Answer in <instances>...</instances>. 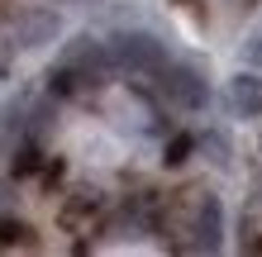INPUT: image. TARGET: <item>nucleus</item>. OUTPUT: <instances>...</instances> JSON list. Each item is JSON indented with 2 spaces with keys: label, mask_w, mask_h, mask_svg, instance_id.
I'll use <instances>...</instances> for the list:
<instances>
[{
  "label": "nucleus",
  "mask_w": 262,
  "mask_h": 257,
  "mask_svg": "<svg viewBox=\"0 0 262 257\" xmlns=\"http://www.w3.org/2000/svg\"><path fill=\"white\" fill-rule=\"evenodd\" d=\"M38 238H34V229L29 224H19V219H0V248H34Z\"/></svg>",
  "instance_id": "7"
},
{
  "label": "nucleus",
  "mask_w": 262,
  "mask_h": 257,
  "mask_svg": "<svg viewBox=\"0 0 262 257\" xmlns=\"http://www.w3.org/2000/svg\"><path fill=\"white\" fill-rule=\"evenodd\" d=\"M34 172H43V153L34 143H19L14 148V162H10V176H34Z\"/></svg>",
  "instance_id": "8"
},
{
  "label": "nucleus",
  "mask_w": 262,
  "mask_h": 257,
  "mask_svg": "<svg viewBox=\"0 0 262 257\" xmlns=\"http://www.w3.org/2000/svg\"><path fill=\"white\" fill-rule=\"evenodd\" d=\"M53 29H57L53 14H29V19H19V43L24 48H38V43L53 38Z\"/></svg>",
  "instance_id": "6"
},
{
  "label": "nucleus",
  "mask_w": 262,
  "mask_h": 257,
  "mask_svg": "<svg viewBox=\"0 0 262 257\" xmlns=\"http://www.w3.org/2000/svg\"><path fill=\"white\" fill-rule=\"evenodd\" d=\"M110 57H115V72L138 77V81H158V72L167 67V48L152 34H115Z\"/></svg>",
  "instance_id": "3"
},
{
  "label": "nucleus",
  "mask_w": 262,
  "mask_h": 257,
  "mask_svg": "<svg viewBox=\"0 0 262 257\" xmlns=\"http://www.w3.org/2000/svg\"><path fill=\"white\" fill-rule=\"evenodd\" d=\"M191 148H195V138H191V133H177V138L167 143V153H162V162H167V167H181V162L191 157Z\"/></svg>",
  "instance_id": "9"
},
{
  "label": "nucleus",
  "mask_w": 262,
  "mask_h": 257,
  "mask_svg": "<svg viewBox=\"0 0 262 257\" xmlns=\"http://www.w3.org/2000/svg\"><path fill=\"white\" fill-rule=\"evenodd\" d=\"M248 62H257V67H262V38H253V43H248Z\"/></svg>",
  "instance_id": "10"
},
{
  "label": "nucleus",
  "mask_w": 262,
  "mask_h": 257,
  "mask_svg": "<svg viewBox=\"0 0 262 257\" xmlns=\"http://www.w3.org/2000/svg\"><path fill=\"white\" fill-rule=\"evenodd\" d=\"M181 233H186V238H181V248H186V252H220V243H224V205H220V195L191 191Z\"/></svg>",
  "instance_id": "2"
},
{
  "label": "nucleus",
  "mask_w": 262,
  "mask_h": 257,
  "mask_svg": "<svg viewBox=\"0 0 262 257\" xmlns=\"http://www.w3.org/2000/svg\"><path fill=\"white\" fill-rule=\"evenodd\" d=\"M158 90L177 110H205L210 105V81L200 77L191 62H172V57H167V67L158 72Z\"/></svg>",
  "instance_id": "4"
},
{
  "label": "nucleus",
  "mask_w": 262,
  "mask_h": 257,
  "mask_svg": "<svg viewBox=\"0 0 262 257\" xmlns=\"http://www.w3.org/2000/svg\"><path fill=\"white\" fill-rule=\"evenodd\" d=\"M115 77V57H110V43H96V38H72L57 67L48 72V86L53 96H76V90H91V86H105Z\"/></svg>",
  "instance_id": "1"
},
{
  "label": "nucleus",
  "mask_w": 262,
  "mask_h": 257,
  "mask_svg": "<svg viewBox=\"0 0 262 257\" xmlns=\"http://www.w3.org/2000/svg\"><path fill=\"white\" fill-rule=\"evenodd\" d=\"M229 110L238 119H257L262 114V77L257 72H238L229 81Z\"/></svg>",
  "instance_id": "5"
}]
</instances>
